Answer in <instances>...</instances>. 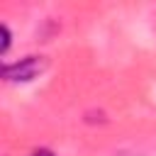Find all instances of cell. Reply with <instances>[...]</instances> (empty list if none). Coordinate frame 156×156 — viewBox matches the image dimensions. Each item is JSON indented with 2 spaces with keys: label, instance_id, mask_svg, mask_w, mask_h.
<instances>
[{
  "label": "cell",
  "instance_id": "6da1fadb",
  "mask_svg": "<svg viewBox=\"0 0 156 156\" xmlns=\"http://www.w3.org/2000/svg\"><path fill=\"white\" fill-rule=\"evenodd\" d=\"M49 68V58L44 54H27L17 61L2 63V80L7 83H32Z\"/></svg>",
  "mask_w": 156,
  "mask_h": 156
},
{
  "label": "cell",
  "instance_id": "7a4b0ae2",
  "mask_svg": "<svg viewBox=\"0 0 156 156\" xmlns=\"http://www.w3.org/2000/svg\"><path fill=\"white\" fill-rule=\"evenodd\" d=\"M10 44H12L10 27H7L5 22H0V56H7V51H10Z\"/></svg>",
  "mask_w": 156,
  "mask_h": 156
},
{
  "label": "cell",
  "instance_id": "3957f363",
  "mask_svg": "<svg viewBox=\"0 0 156 156\" xmlns=\"http://www.w3.org/2000/svg\"><path fill=\"white\" fill-rule=\"evenodd\" d=\"M29 156H58L56 151H51V149H46V146H39V149H34Z\"/></svg>",
  "mask_w": 156,
  "mask_h": 156
}]
</instances>
